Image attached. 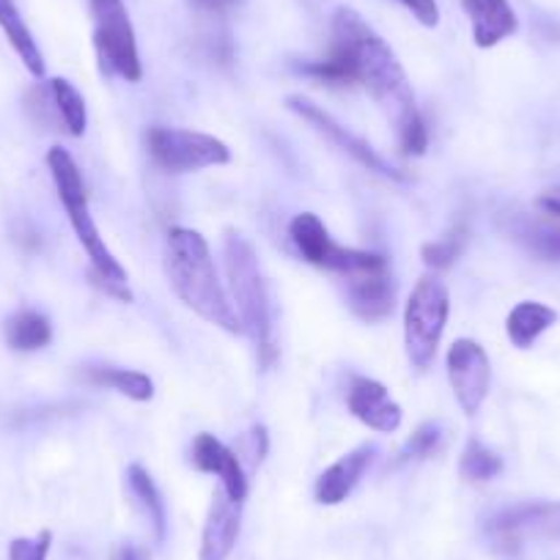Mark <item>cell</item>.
Returning a JSON list of instances; mask_svg holds the SVG:
<instances>
[{
  "label": "cell",
  "instance_id": "6da1fadb",
  "mask_svg": "<svg viewBox=\"0 0 560 560\" xmlns=\"http://www.w3.org/2000/svg\"><path fill=\"white\" fill-rule=\"evenodd\" d=\"M298 72L325 85H363L393 121L401 154L420 158L429 149L427 121L401 61L354 9L338 7L332 12L327 56L298 63Z\"/></svg>",
  "mask_w": 560,
  "mask_h": 560
},
{
  "label": "cell",
  "instance_id": "7a4b0ae2",
  "mask_svg": "<svg viewBox=\"0 0 560 560\" xmlns=\"http://www.w3.org/2000/svg\"><path fill=\"white\" fill-rule=\"evenodd\" d=\"M165 275L176 298L209 325L242 332L240 316L214 269L209 242L192 229H171L165 240Z\"/></svg>",
  "mask_w": 560,
  "mask_h": 560
},
{
  "label": "cell",
  "instance_id": "3957f363",
  "mask_svg": "<svg viewBox=\"0 0 560 560\" xmlns=\"http://www.w3.org/2000/svg\"><path fill=\"white\" fill-rule=\"evenodd\" d=\"M225 275H229V298L240 316L242 332L253 341L261 369H272L278 360V327H275V305L269 294L267 278L261 272V261L240 231L229 229L223 236Z\"/></svg>",
  "mask_w": 560,
  "mask_h": 560
},
{
  "label": "cell",
  "instance_id": "277c9868",
  "mask_svg": "<svg viewBox=\"0 0 560 560\" xmlns=\"http://www.w3.org/2000/svg\"><path fill=\"white\" fill-rule=\"evenodd\" d=\"M47 168H50L58 198H61L63 212H67L74 234H78V242L83 245V250L89 253L94 275H100V278L105 280H116V283H127V269H124L121 264H118V258L113 256L110 247L102 240L100 229H96L94 218H91L83 176H80V168L78 163H74L72 154L61 147L50 149V152H47Z\"/></svg>",
  "mask_w": 560,
  "mask_h": 560
},
{
  "label": "cell",
  "instance_id": "5b68a950",
  "mask_svg": "<svg viewBox=\"0 0 560 560\" xmlns=\"http://www.w3.org/2000/svg\"><path fill=\"white\" fill-rule=\"evenodd\" d=\"M451 314V292L440 275H423L404 308V347L415 371H427L438 358Z\"/></svg>",
  "mask_w": 560,
  "mask_h": 560
},
{
  "label": "cell",
  "instance_id": "8992f818",
  "mask_svg": "<svg viewBox=\"0 0 560 560\" xmlns=\"http://www.w3.org/2000/svg\"><path fill=\"white\" fill-rule=\"evenodd\" d=\"M89 7L94 18V47L102 72L116 74L127 83H138L143 78V67H140L138 39L124 0H89Z\"/></svg>",
  "mask_w": 560,
  "mask_h": 560
},
{
  "label": "cell",
  "instance_id": "52a82bcc",
  "mask_svg": "<svg viewBox=\"0 0 560 560\" xmlns=\"http://www.w3.org/2000/svg\"><path fill=\"white\" fill-rule=\"evenodd\" d=\"M147 149L154 163L168 174H196L231 163V152L223 140L192 129L152 127L147 132Z\"/></svg>",
  "mask_w": 560,
  "mask_h": 560
},
{
  "label": "cell",
  "instance_id": "ba28073f",
  "mask_svg": "<svg viewBox=\"0 0 560 560\" xmlns=\"http://www.w3.org/2000/svg\"><path fill=\"white\" fill-rule=\"evenodd\" d=\"M289 236H292L294 247L300 250V256L308 264L322 269H330V272L343 275H358L369 272V269H382L387 267V258L382 253L374 250H358V247H343L338 242H332L330 231L322 223L319 214L303 212L289 223Z\"/></svg>",
  "mask_w": 560,
  "mask_h": 560
},
{
  "label": "cell",
  "instance_id": "9c48e42d",
  "mask_svg": "<svg viewBox=\"0 0 560 560\" xmlns=\"http://www.w3.org/2000/svg\"><path fill=\"white\" fill-rule=\"evenodd\" d=\"M487 536L500 552H516L527 541H560V503L533 500L498 511L487 522Z\"/></svg>",
  "mask_w": 560,
  "mask_h": 560
},
{
  "label": "cell",
  "instance_id": "30bf717a",
  "mask_svg": "<svg viewBox=\"0 0 560 560\" xmlns=\"http://www.w3.org/2000/svg\"><path fill=\"white\" fill-rule=\"evenodd\" d=\"M287 107L292 113H298L303 121H308L311 127L316 129V132L322 135V138H327L336 149H341L343 154H349V158L354 160L358 165H363L365 171H371V174L382 176V179H390V182H407V176L401 174V171H396L393 165H387L385 160L380 158V154L374 152V147L371 143H365L363 138H358L354 132H349L343 124H338L336 118L330 116V113L325 110L322 105H316V102H311L308 96L303 94H292L287 100Z\"/></svg>",
  "mask_w": 560,
  "mask_h": 560
},
{
  "label": "cell",
  "instance_id": "8fae6325",
  "mask_svg": "<svg viewBox=\"0 0 560 560\" xmlns=\"http://www.w3.org/2000/svg\"><path fill=\"white\" fill-rule=\"evenodd\" d=\"M445 365H448V380L462 412L472 418L483 407V401L489 396V385H492V363H489V354L472 338H459L448 349Z\"/></svg>",
  "mask_w": 560,
  "mask_h": 560
},
{
  "label": "cell",
  "instance_id": "7c38bea8",
  "mask_svg": "<svg viewBox=\"0 0 560 560\" xmlns=\"http://www.w3.org/2000/svg\"><path fill=\"white\" fill-rule=\"evenodd\" d=\"M347 407L360 423L380 434H393L401 429L404 412L396 401L390 398L382 382L371 380V376H352L347 387Z\"/></svg>",
  "mask_w": 560,
  "mask_h": 560
},
{
  "label": "cell",
  "instance_id": "4fadbf2b",
  "mask_svg": "<svg viewBox=\"0 0 560 560\" xmlns=\"http://www.w3.org/2000/svg\"><path fill=\"white\" fill-rule=\"evenodd\" d=\"M192 465L201 472H212L220 478V489L236 503H245L247 498V472L240 462L236 451L220 443L214 434H198L192 440Z\"/></svg>",
  "mask_w": 560,
  "mask_h": 560
},
{
  "label": "cell",
  "instance_id": "5bb4252c",
  "mask_svg": "<svg viewBox=\"0 0 560 560\" xmlns=\"http://www.w3.org/2000/svg\"><path fill=\"white\" fill-rule=\"evenodd\" d=\"M347 305L363 322L387 319L393 314V305H396V283H393L390 267L349 275Z\"/></svg>",
  "mask_w": 560,
  "mask_h": 560
},
{
  "label": "cell",
  "instance_id": "9a60e30c",
  "mask_svg": "<svg viewBox=\"0 0 560 560\" xmlns=\"http://www.w3.org/2000/svg\"><path fill=\"white\" fill-rule=\"evenodd\" d=\"M242 527V503L231 500L229 494L220 489L214 494L212 505H209L207 525L201 533V552L198 560H229L234 552L236 538H240Z\"/></svg>",
  "mask_w": 560,
  "mask_h": 560
},
{
  "label": "cell",
  "instance_id": "2e32d148",
  "mask_svg": "<svg viewBox=\"0 0 560 560\" xmlns=\"http://www.w3.org/2000/svg\"><path fill=\"white\" fill-rule=\"evenodd\" d=\"M462 9L470 18L472 42L481 50L498 47L520 31V20L509 0H462Z\"/></svg>",
  "mask_w": 560,
  "mask_h": 560
},
{
  "label": "cell",
  "instance_id": "e0dca14e",
  "mask_svg": "<svg viewBox=\"0 0 560 560\" xmlns=\"http://www.w3.org/2000/svg\"><path fill=\"white\" fill-rule=\"evenodd\" d=\"M505 234L541 261H560V223L552 214L516 212L503 223Z\"/></svg>",
  "mask_w": 560,
  "mask_h": 560
},
{
  "label": "cell",
  "instance_id": "ac0fdd59",
  "mask_svg": "<svg viewBox=\"0 0 560 560\" xmlns=\"http://www.w3.org/2000/svg\"><path fill=\"white\" fill-rule=\"evenodd\" d=\"M374 454H376L374 445H360V448L349 451L347 456H341L336 465L327 467V470L319 476V481H316V500H319L322 505L343 503V500L354 492L360 478L365 476Z\"/></svg>",
  "mask_w": 560,
  "mask_h": 560
},
{
  "label": "cell",
  "instance_id": "d6986e66",
  "mask_svg": "<svg viewBox=\"0 0 560 560\" xmlns=\"http://www.w3.org/2000/svg\"><path fill=\"white\" fill-rule=\"evenodd\" d=\"M555 322H558V311L536 303V300H525L511 308L509 319H505V332L516 349H530Z\"/></svg>",
  "mask_w": 560,
  "mask_h": 560
},
{
  "label": "cell",
  "instance_id": "ffe728a7",
  "mask_svg": "<svg viewBox=\"0 0 560 560\" xmlns=\"http://www.w3.org/2000/svg\"><path fill=\"white\" fill-rule=\"evenodd\" d=\"M0 28L7 34L9 45L14 47V52L20 56V61L25 63L34 78H45V58H42L39 45H36L34 34L25 25L23 14H20L18 3L14 0H0Z\"/></svg>",
  "mask_w": 560,
  "mask_h": 560
},
{
  "label": "cell",
  "instance_id": "44dd1931",
  "mask_svg": "<svg viewBox=\"0 0 560 560\" xmlns=\"http://www.w3.org/2000/svg\"><path fill=\"white\" fill-rule=\"evenodd\" d=\"M3 336L14 352H39L52 341V325L39 311H18L3 325Z\"/></svg>",
  "mask_w": 560,
  "mask_h": 560
},
{
  "label": "cell",
  "instance_id": "7402d4cb",
  "mask_svg": "<svg viewBox=\"0 0 560 560\" xmlns=\"http://www.w3.org/2000/svg\"><path fill=\"white\" fill-rule=\"evenodd\" d=\"M127 487H129V492H132V498L138 500L140 509H143V514L149 516V522H152L158 541H163L165 533H168V511H165L163 494H160L158 483H154V478L149 476L147 467L129 465L127 467Z\"/></svg>",
  "mask_w": 560,
  "mask_h": 560
},
{
  "label": "cell",
  "instance_id": "603a6c76",
  "mask_svg": "<svg viewBox=\"0 0 560 560\" xmlns=\"http://www.w3.org/2000/svg\"><path fill=\"white\" fill-rule=\"evenodd\" d=\"M47 85H50L52 102H56V110L61 116L63 132L72 135V138H83L85 127H89V110H85L83 94L63 78L47 80Z\"/></svg>",
  "mask_w": 560,
  "mask_h": 560
},
{
  "label": "cell",
  "instance_id": "cb8c5ba5",
  "mask_svg": "<svg viewBox=\"0 0 560 560\" xmlns=\"http://www.w3.org/2000/svg\"><path fill=\"white\" fill-rule=\"evenodd\" d=\"M89 380L100 387H110V390L121 393V396L132 398V401H152L154 398V382L152 376L143 371L132 369H89Z\"/></svg>",
  "mask_w": 560,
  "mask_h": 560
},
{
  "label": "cell",
  "instance_id": "d4e9b609",
  "mask_svg": "<svg viewBox=\"0 0 560 560\" xmlns=\"http://www.w3.org/2000/svg\"><path fill=\"white\" fill-rule=\"evenodd\" d=\"M459 472L465 481L487 483L503 472V459H500V454H494L489 445L470 440V443L465 445V451H462Z\"/></svg>",
  "mask_w": 560,
  "mask_h": 560
},
{
  "label": "cell",
  "instance_id": "484cf974",
  "mask_svg": "<svg viewBox=\"0 0 560 560\" xmlns=\"http://www.w3.org/2000/svg\"><path fill=\"white\" fill-rule=\"evenodd\" d=\"M465 245H467V229L465 223H459L454 225L448 234L440 236V240L427 242V245L420 247V258H423V264L432 269H448L451 264L462 256Z\"/></svg>",
  "mask_w": 560,
  "mask_h": 560
},
{
  "label": "cell",
  "instance_id": "4316f807",
  "mask_svg": "<svg viewBox=\"0 0 560 560\" xmlns=\"http://www.w3.org/2000/svg\"><path fill=\"white\" fill-rule=\"evenodd\" d=\"M25 107H28V113H31V116H34V121L42 124V127L63 129L61 116H58L56 102H52L50 85H47V83L34 85V89H31L28 94H25Z\"/></svg>",
  "mask_w": 560,
  "mask_h": 560
},
{
  "label": "cell",
  "instance_id": "83f0119b",
  "mask_svg": "<svg viewBox=\"0 0 560 560\" xmlns=\"http://www.w3.org/2000/svg\"><path fill=\"white\" fill-rule=\"evenodd\" d=\"M440 448H443V429H440V423H423L407 440L404 456L407 459H432Z\"/></svg>",
  "mask_w": 560,
  "mask_h": 560
},
{
  "label": "cell",
  "instance_id": "f1b7e54d",
  "mask_svg": "<svg viewBox=\"0 0 560 560\" xmlns=\"http://www.w3.org/2000/svg\"><path fill=\"white\" fill-rule=\"evenodd\" d=\"M52 547V533L42 530L36 538H14L9 547V560H47Z\"/></svg>",
  "mask_w": 560,
  "mask_h": 560
},
{
  "label": "cell",
  "instance_id": "f546056e",
  "mask_svg": "<svg viewBox=\"0 0 560 560\" xmlns=\"http://www.w3.org/2000/svg\"><path fill=\"white\" fill-rule=\"evenodd\" d=\"M269 451V438H267V429L264 427H253L250 432L242 438V451H236V456L242 459H250L253 467H258L264 462Z\"/></svg>",
  "mask_w": 560,
  "mask_h": 560
},
{
  "label": "cell",
  "instance_id": "4dcf8cb0",
  "mask_svg": "<svg viewBox=\"0 0 560 560\" xmlns=\"http://www.w3.org/2000/svg\"><path fill=\"white\" fill-rule=\"evenodd\" d=\"M407 12H412V18L427 28H438L440 23V7L438 0H398Z\"/></svg>",
  "mask_w": 560,
  "mask_h": 560
},
{
  "label": "cell",
  "instance_id": "1f68e13d",
  "mask_svg": "<svg viewBox=\"0 0 560 560\" xmlns=\"http://www.w3.org/2000/svg\"><path fill=\"white\" fill-rule=\"evenodd\" d=\"M187 3H190L198 14H203V18L223 20L231 9H236L240 0H187Z\"/></svg>",
  "mask_w": 560,
  "mask_h": 560
},
{
  "label": "cell",
  "instance_id": "d6a6232c",
  "mask_svg": "<svg viewBox=\"0 0 560 560\" xmlns=\"http://www.w3.org/2000/svg\"><path fill=\"white\" fill-rule=\"evenodd\" d=\"M110 560H140V555H138V549L129 547V544H124V547H118L116 552H113Z\"/></svg>",
  "mask_w": 560,
  "mask_h": 560
},
{
  "label": "cell",
  "instance_id": "836d02e7",
  "mask_svg": "<svg viewBox=\"0 0 560 560\" xmlns=\"http://www.w3.org/2000/svg\"><path fill=\"white\" fill-rule=\"evenodd\" d=\"M541 209L547 214H552V218H558L560 220V198H541Z\"/></svg>",
  "mask_w": 560,
  "mask_h": 560
}]
</instances>
